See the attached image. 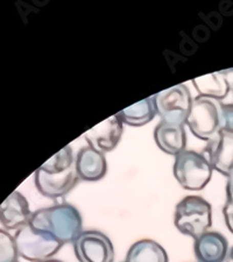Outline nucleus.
Here are the masks:
<instances>
[{
    "label": "nucleus",
    "instance_id": "423d86ee",
    "mask_svg": "<svg viewBox=\"0 0 233 262\" xmlns=\"http://www.w3.org/2000/svg\"><path fill=\"white\" fill-rule=\"evenodd\" d=\"M222 103L218 100L198 96L193 100L185 124L195 137L210 141L222 132Z\"/></svg>",
    "mask_w": 233,
    "mask_h": 262
},
{
    "label": "nucleus",
    "instance_id": "4468645a",
    "mask_svg": "<svg viewBox=\"0 0 233 262\" xmlns=\"http://www.w3.org/2000/svg\"><path fill=\"white\" fill-rule=\"evenodd\" d=\"M194 251L198 262H225L230 249L225 236L209 231L195 240Z\"/></svg>",
    "mask_w": 233,
    "mask_h": 262
},
{
    "label": "nucleus",
    "instance_id": "f3484780",
    "mask_svg": "<svg viewBox=\"0 0 233 262\" xmlns=\"http://www.w3.org/2000/svg\"><path fill=\"white\" fill-rule=\"evenodd\" d=\"M126 262H168V255L166 249L159 243L142 239L130 247Z\"/></svg>",
    "mask_w": 233,
    "mask_h": 262
},
{
    "label": "nucleus",
    "instance_id": "aec40b11",
    "mask_svg": "<svg viewBox=\"0 0 233 262\" xmlns=\"http://www.w3.org/2000/svg\"><path fill=\"white\" fill-rule=\"evenodd\" d=\"M224 219H225V224L227 229L230 230L233 234V202H226L223 209Z\"/></svg>",
    "mask_w": 233,
    "mask_h": 262
},
{
    "label": "nucleus",
    "instance_id": "ddd939ff",
    "mask_svg": "<svg viewBox=\"0 0 233 262\" xmlns=\"http://www.w3.org/2000/svg\"><path fill=\"white\" fill-rule=\"evenodd\" d=\"M194 85L201 97L222 100L233 90V68L228 70L216 71L194 78Z\"/></svg>",
    "mask_w": 233,
    "mask_h": 262
},
{
    "label": "nucleus",
    "instance_id": "20e7f679",
    "mask_svg": "<svg viewBox=\"0 0 233 262\" xmlns=\"http://www.w3.org/2000/svg\"><path fill=\"white\" fill-rule=\"evenodd\" d=\"M214 168L203 153L183 150L175 156L173 172L182 188L190 191L204 189L213 177Z\"/></svg>",
    "mask_w": 233,
    "mask_h": 262
},
{
    "label": "nucleus",
    "instance_id": "4be33fe9",
    "mask_svg": "<svg viewBox=\"0 0 233 262\" xmlns=\"http://www.w3.org/2000/svg\"><path fill=\"white\" fill-rule=\"evenodd\" d=\"M225 262H233V246L231 247L230 251H228V254H227Z\"/></svg>",
    "mask_w": 233,
    "mask_h": 262
},
{
    "label": "nucleus",
    "instance_id": "dca6fc26",
    "mask_svg": "<svg viewBox=\"0 0 233 262\" xmlns=\"http://www.w3.org/2000/svg\"><path fill=\"white\" fill-rule=\"evenodd\" d=\"M117 115L124 124L129 126L139 127V126L147 125L158 115L154 96L148 97L146 99L140 100L139 103L133 104L132 106L121 110Z\"/></svg>",
    "mask_w": 233,
    "mask_h": 262
},
{
    "label": "nucleus",
    "instance_id": "39448f33",
    "mask_svg": "<svg viewBox=\"0 0 233 262\" xmlns=\"http://www.w3.org/2000/svg\"><path fill=\"white\" fill-rule=\"evenodd\" d=\"M14 242L19 256L31 262L52 259L63 246L48 232L34 229L29 224L15 232Z\"/></svg>",
    "mask_w": 233,
    "mask_h": 262
},
{
    "label": "nucleus",
    "instance_id": "f03ea898",
    "mask_svg": "<svg viewBox=\"0 0 233 262\" xmlns=\"http://www.w3.org/2000/svg\"><path fill=\"white\" fill-rule=\"evenodd\" d=\"M29 225L48 232L63 245L73 243L83 232V221L79 211L68 203L39 209L32 213Z\"/></svg>",
    "mask_w": 233,
    "mask_h": 262
},
{
    "label": "nucleus",
    "instance_id": "6e6552de",
    "mask_svg": "<svg viewBox=\"0 0 233 262\" xmlns=\"http://www.w3.org/2000/svg\"><path fill=\"white\" fill-rule=\"evenodd\" d=\"M74 252L79 262H113L114 247L107 234L99 231H83L74 242Z\"/></svg>",
    "mask_w": 233,
    "mask_h": 262
},
{
    "label": "nucleus",
    "instance_id": "a211bd4d",
    "mask_svg": "<svg viewBox=\"0 0 233 262\" xmlns=\"http://www.w3.org/2000/svg\"><path fill=\"white\" fill-rule=\"evenodd\" d=\"M14 236L0 229V262H18Z\"/></svg>",
    "mask_w": 233,
    "mask_h": 262
},
{
    "label": "nucleus",
    "instance_id": "5701e85b",
    "mask_svg": "<svg viewBox=\"0 0 233 262\" xmlns=\"http://www.w3.org/2000/svg\"><path fill=\"white\" fill-rule=\"evenodd\" d=\"M40 262H63V261H61V260H55V259H48V260L40 261Z\"/></svg>",
    "mask_w": 233,
    "mask_h": 262
},
{
    "label": "nucleus",
    "instance_id": "7ed1b4c3",
    "mask_svg": "<svg viewBox=\"0 0 233 262\" xmlns=\"http://www.w3.org/2000/svg\"><path fill=\"white\" fill-rule=\"evenodd\" d=\"M174 224L182 234L196 240L213 225V206L200 196H186L177 203Z\"/></svg>",
    "mask_w": 233,
    "mask_h": 262
},
{
    "label": "nucleus",
    "instance_id": "f257e3e1",
    "mask_svg": "<svg viewBox=\"0 0 233 262\" xmlns=\"http://www.w3.org/2000/svg\"><path fill=\"white\" fill-rule=\"evenodd\" d=\"M78 175L70 146H66L35 171V187L42 196L60 198L66 196L77 183Z\"/></svg>",
    "mask_w": 233,
    "mask_h": 262
},
{
    "label": "nucleus",
    "instance_id": "2eb2a0df",
    "mask_svg": "<svg viewBox=\"0 0 233 262\" xmlns=\"http://www.w3.org/2000/svg\"><path fill=\"white\" fill-rule=\"evenodd\" d=\"M154 140L161 150L169 155H179L185 150L184 125L161 120L154 129Z\"/></svg>",
    "mask_w": 233,
    "mask_h": 262
},
{
    "label": "nucleus",
    "instance_id": "412c9836",
    "mask_svg": "<svg viewBox=\"0 0 233 262\" xmlns=\"http://www.w3.org/2000/svg\"><path fill=\"white\" fill-rule=\"evenodd\" d=\"M226 202H233V171L227 176L226 182Z\"/></svg>",
    "mask_w": 233,
    "mask_h": 262
},
{
    "label": "nucleus",
    "instance_id": "0eeeda50",
    "mask_svg": "<svg viewBox=\"0 0 233 262\" xmlns=\"http://www.w3.org/2000/svg\"><path fill=\"white\" fill-rule=\"evenodd\" d=\"M156 112L161 120L173 124L184 125L188 119L193 98L184 84H177L154 96Z\"/></svg>",
    "mask_w": 233,
    "mask_h": 262
},
{
    "label": "nucleus",
    "instance_id": "9b49d317",
    "mask_svg": "<svg viewBox=\"0 0 233 262\" xmlns=\"http://www.w3.org/2000/svg\"><path fill=\"white\" fill-rule=\"evenodd\" d=\"M32 212L26 197L19 191L12 192L0 204V224L8 231H18L31 221Z\"/></svg>",
    "mask_w": 233,
    "mask_h": 262
},
{
    "label": "nucleus",
    "instance_id": "1a4fd4ad",
    "mask_svg": "<svg viewBox=\"0 0 233 262\" xmlns=\"http://www.w3.org/2000/svg\"><path fill=\"white\" fill-rule=\"evenodd\" d=\"M122 132H124V122L120 120L118 115H114L89 129L84 134V138L89 142V146L96 148L101 153L107 151L109 153L118 146Z\"/></svg>",
    "mask_w": 233,
    "mask_h": 262
},
{
    "label": "nucleus",
    "instance_id": "6ab92c4d",
    "mask_svg": "<svg viewBox=\"0 0 233 262\" xmlns=\"http://www.w3.org/2000/svg\"><path fill=\"white\" fill-rule=\"evenodd\" d=\"M222 132L233 135V104H222Z\"/></svg>",
    "mask_w": 233,
    "mask_h": 262
},
{
    "label": "nucleus",
    "instance_id": "f8f14e48",
    "mask_svg": "<svg viewBox=\"0 0 233 262\" xmlns=\"http://www.w3.org/2000/svg\"><path fill=\"white\" fill-rule=\"evenodd\" d=\"M75 167L78 179L96 182L104 179L108 172V162L104 153L91 146L83 147L76 155Z\"/></svg>",
    "mask_w": 233,
    "mask_h": 262
},
{
    "label": "nucleus",
    "instance_id": "9d476101",
    "mask_svg": "<svg viewBox=\"0 0 233 262\" xmlns=\"http://www.w3.org/2000/svg\"><path fill=\"white\" fill-rule=\"evenodd\" d=\"M204 154L214 170L228 176L233 171V135L220 132L207 141Z\"/></svg>",
    "mask_w": 233,
    "mask_h": 262
}]
</instances>
